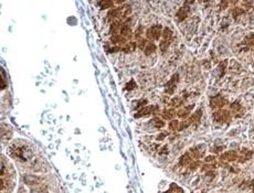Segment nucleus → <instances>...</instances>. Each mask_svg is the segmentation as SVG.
Listing matches in <instances>:
<instances>
[{
	"mask_svg": "<svg viewBox=\"0 0 254 193\" xmlns=\"http://www.w3.org/2000/svg\"><path fill=\"white\" fill-rule=\"evenodd\" d=\"M123 23H122L121 20H118V21H114L111 25V33L113 35H118V33L121 32V28Z\"/></svg>",
	"mask_w": 254,
	"mask_h": 193,
	"instance_id": "obj_12",
	"label": "nucleus"
},
{
	"mask_svg": "<svg viewBox=\"0 0 254 193\" xmlns=\"http://www.w3.org/2000/svg\"><path fill=\"white\" fill-rule=\"evenodd\" d=\"M167 135H168V134H166V133H163V134H160L158 137H157V139H158V140H163V139L166 137Z\"/></svg>",
	"mask_w": 254,
	"mask_h": 193,
	"instance_id": "obj_37",
	"label": "nucleus"
},
{
	"mask_svg": "<svg viewBox=\"0 0 254 193\" xmlns=\"http://www.w3.org/2000/svg\"><path fill=\"white\" fill-rule=\"evenodd\" d=\"M192 156L190 155V152H186L185 155L181 156V158L179 160V164L180 166H189V164L192 162Z\"/></svg>",
	"mask_w": 254,
	"mask_h": 193,
	"instance_id": "obj_11",
	"label": "nucleus"
},
{
	"mask_svg": "<svg viewBox=\"0 0 254 193\" xmlns=\"http://www.w3.org/2000/svg\"><path fill=\"white\" fill-rule=\"evenodd\" d=\"M169 45H170V41H166V40H163V41L160 42V44H159V49L163 51V52H166L167 49L169 48Z\"/></svg>",
	"mask_w": 254,
	"mask_h": 193,
	"instance_id": "obj_25",
	"label": "nucleus"
},
{
	"mask_svg": "<svg viewBox=\"0 0 254 193\" xmlns=\"http://www.w3.org/2000/svg\"><path fill=\"white\" fill-rule=\"evenodd\" d=\"M126 40H127V39L124 38L121 34H118V35H113L112 38H111V42H112L113 44H115V45H121V44L126 43Z\"/></svg>",
	"mask_w": 254,
	"mask_h": 193,
	"instance_id": "obj_14",
	"label": "nucleus"
},
{
	"mask_svg": "<svg viewBox=\"0 0 254 193\" xmlns=\"http://www.w3.org/2000/svg\"><path fill=\"white\" fill-rule=\"evenodd\" d=\"M204 161L209 164H214L216 163V161H217V159H216V157H214V156H208V157H206V158H204Z\"/></svg>",
	"mask_w": 254,
	"mask_h": 193,
	"instance_id": "obj_29",
	"label": "nucleus"
},
{
	"mask_svg": "<svg viewBox=\"0 0 254 193\" xmlns=\"http://www.w3.org/2000/svg\"><path fill=\"white\" fill-rule=\"evenodd\" d=\"M244 42H245L244 44H246V45L254 46V34L253 33L249 34V35L245 38V41H244Z\"/></svg>",
	"mask_w": 254,
	"mask_h": 193,
	"instance_id": "obj_23",
	"label": "nucleus"
},
{
	"mask_svg": "<svg viewBox=\"0 0 254 193\" xmlns=\"http://www.w3.org/2000/svg\"><path fill=\"white\" fill-rule=\"evenodd\" d=\"M198 167H200L199 161H192L191 163L189 164V169H190V170H196Z\"/></svg>",
	"mask_w": 254,
	"mask_h": 193,
	"instance_id": "obj_32",
	"label": "nucleus"
},
{
	"mask_svg": "<svg viewBox=\"0 0 254 193\" xmlns=\"http://www.w3.org/2000/svg\"><path fill=\"white\" fill-rule=\"evenodd\" d=\"M182 103H183V99L181 98V97L176 96V97H174V98H171L169 105L172 106V107H178V106L182 105Z\"/></svg>",
	"mask_w": 254,
	"mask_h": 193,
	"instance_id": "obj_17",
	"label": "nucleus"
},
{
	"mask_svg": "<svg viewBox=\"0 0 254 193\" xmlns=\"http://www.w3.org/2000/svg\"><path fill=\"white\" fill-rule=\"evenodd\" d=\"M119 34L123 35L124 38H130L132 37V29H130V27L128 24H126V23H123Z\"/></svg>",
	"mask_w": 254,
	"mask_h": 193,
	"instance_id": "obj_13",
	"label": "nucleus"
},
{
	"mask_svg": "<svg viewBox=\"0 0 254 193\" xmlns=\"http://www.w3.org/2000/svg\"><path fill=\"white\" fill-rule=\"evenodd\" d=\"M1 74H2V78H1V88L4 89L6 87V84H4V71L1 72Z\"/></svg>",
	"mask_w": 254,
	"mask_h": 193,
	"instance_id": "obj_35",
	"label": "nucleus"
},
{
	"mask_svg": "<svg viewBox=\"0 0 254 193\" xmlns=\"http://www.w3.org/2000/svg\"><path fill=\"white\" fill-rule=\"evenodd\" d=\"M189 152H190V155L192 156V158H195V159H200L201 157H203L204 149H201V146H198V147H196V148H191Z\"/></svg>",
	"mask_w": 254,
	"mask_h": 193,
	"instance_id": "obj_9",
	"label": "nucleus"
},
{
	"mask_svg": "<svg viewBox=\"0 0 254 193\" xmlns=\"http://www.w3.org/2000/svg\"><path fill=\"white\" fill-rule=\"evenodd\" d=\"M156 49H157L156 44H155V43H153V42H149L148 44H147V46L145 48L144 52H145L146 55H150V54H153L155 51H156Z\"/></svg>",
	"mask_w": 254,
	"mask_h": 193,
	"instance_id": "obj_16",
	"label": "nucleus"
},
{
	"mask_svg": "<svg viewBox=\"0 0 254 193\" xmlns=\"http://www.w3.org/2000/svg\"><path fill=\"white\" fill-rule=\"evenodd\" d=\"M172 31H171L169 28H165L164 29V32H163V38L164 40H166V41H170L171 39H172Z\"/></svg>",
	"mask_w": 254,
	"mask_h": 193,
	"instance_id": "obj_20",
	"label": "nucleus"
},
{
	"mask_svg": "<svg viewBox=\"0 0 254 193\" xmlns=\"http://www.w3.org/2000/svg\"><path fill=\"white\" fill-rule=\"evenodd\" d=\"M189 11H190V7H188L186 4L182 6V7L178 10V12H177V19H178L179 21H183V20L188 17Z\"/></svg>",
	"mask_w": 254,
	"mask_h": 193,
	"instance_id": "obj_6",
	"label": "nucleus"
},
{
	"mask_svg": "<svg viewBox=\"0 0 254 193\" xmlns=\"http://www.w3.org/2000/svg\"><path fill=\"white\" fill-rule=\"evenodd\" d=\"M176 115H177V112L175 109H165L161 113V117L164 120H174Z\"/></svg>",
	"mask_w": 254,
	"mask_h": 193,
	"instance_id": "obj_8",
	"label": "nucleus"
},
{
	"mask_svg": "<svg viewBox=\"0 0 254 193\" xmlns=\"http://www.w3.org/2000/svg\"><path fill=\"white\" fill-rule=\"evenodd\" d=\"M243 13H244V9H242V8H234L233 11H232V14H233L234 18L239 17V16H241Z\"/></svg>",
	"mask_w": 254,
	"mask_h": 193,
	"instance_id": "obj_28",
	"label": "nucleus"
},
{
	"mask_svg": "<svg viewBox=\"0 0 254 193\" xmlns=\"http://www.w3.org/2000/svg\"><path fill=\"white\" fill-rule=\"evenodd\" d=\"M143 33V29L140 28V29H138L136 32H135V38L136 39H140V35H142Z\"/></svg>",
	"mask_w": 254,
	"mask_h": 193,
	"instance_id": "obj_34",
	"label": "nucleus"
},
{
	"mask_svg": "<svg viewBox=\"0 0 254 193\" xmlns=\"http://www.w3.org/2000/svg\"><path fill=\"white\" fill-rule=\"evenodd\" d=\"M153 125H154L156 128H163V127L165 126V122H164V120L159 119V118H154V119H153Z\"/></svg>",
	"mask_w": 254,
	"mask_h": 193,
	"instance_id": "obj_24",
	"label": "nucleus"
},
{
	"mask_svg": "<svg viewBox=\"0 0 254 193\" xmlns=\"http://www.w3.org/2000/svg\"><path fill=\"white\" fill-rule=\"evenodd\" d=\"M228 104V101L221 95H216L210 98V107L213 109H221Z\"/></svg>",
	"mask_w": 254,
	"mask_h": 193,
	"instance_id": "obj_3",
	"label": "nucleus"
},
{
	"mask_svg": "<svg viewBox=\"0 0 254 193\" xmlns=\"http://www.w3.org/2000/svg\"><path fill=\"white\" fill-rule=\"evenodd\" d=\"M213 119L218 122H229L231 119V112L224 109H218L213 113Z\"/></svg>",
	"mask_w": 254,
	"mask_h": 193,
	"instance_id": "obj_1",
	"label": "nucleus"
},
{
	"mask_svg": "<svg viewBox=\"0 0 254 193\" xmlns=\"http://www.w3.org/2000/svg\"><path fill=\"white\" fill-rule=\"evenodd\" d=\"M153 108H154V106L153 105L143 107L142 109H139L137 113H136L135 118H140V117H144V116H147V115H149V114H153Z\"/></svg>",
	"mask_w": 254,
	"mask_h": 193,
	"instance_id": "obj_7",
	"label": "nucleus"
},
{
	"mask_svg": "<svg viewBox=\"0 0 254 193\" xmlns=\"http://www.w3.org/2000/svg\"><path fill=\"white\" fill-rule=\"evenodd\" d=\"M221 4H222V9H224L225 7L229 4V2H228V1H222V2H221Z\"/></svg>",
	"mask_w": 254,
	"mask_h": 193,
	"instance_id": "obj_39",
	"label": "nucleus"
},
{
	"mask_svg": "<svg viewBox=\"0 0 254 193\" xmlns=\"http://www.w3.org/2000/svg\"><path fill=\"white\" fill-rule=\"evenodd\" d=\"M192 108H193V105L186 106V107H183L182 109H180V110L177 112V116L180 118H182V119H186V118L190 115V112H191Z\"/></svg>",
	"mask_w": 254,
	"mask_h": 193,
	"instance_id": "obj_10",
	"label": "nucleus"
},
{
	"mask_svg": "<svg viewBox=\"0 0 254 193\" xmlns=\"http://www.w3.org/2000/svg\"><path fill=\"white\" fill-rule=\"evenodd\" d=\"M149 43V41H147L146 39H139L138 40V48L140 49V50H145V48L147 46V44Z\"/></svg>",
	"mask_w": 254,
	"mask_h": 193,
	"instance_id": "obj_26",
	"label": "nucleus"
},
{
	"mask_svg": "<svg viewBox=\"0 0 254 193\" xmlns=\"http://www.w3.org/2000/svg\"><path fill=\"white\" fill-rule=\"evenodd\" d=\"M202 116V110L199 109V110H197L195 114H192L191 116H190V119H189V122L190 124H195V122H199L200 118Z\"/></svg>",
	"mask_w": 254,
	"mask_h": 193,
	"instance_id": "obj_15",
	"label": "nucleus"
},
{
	"mask_svg": "<svg viewBox=\"0 0 254 193\" xmlns=\"http://www.w3.org/2000/svg\"><path fill=\"white\" fill-rule=\"evenodd\" d=\"M116 4V1H109V0H104V1H98V4L101 6L102 9L112 8L114 4Z\"/></svg>",
	"mask_w": 254,
	"mask_h": 193,
	"instance_id": "obj_19",
	"label": "nucleus"
},
{
	"mask_svg": "<svg viewBox=\"0 0 254 193\" xmlns=\"http://www.w3.org/2000/svg\"><path fill=\"white\" fill-rule=\"evenodd\" d=\"M220 159L222 160V161L231 162V161H235V160H237V159H239V157H237V151L230 150V151H227V152H224V153H222V155H221Z\"/></svg>",
	"mask_w": 254,
	"mask_h": 193,
	"instance_id": "obj_5",
	"label": "nucleus"
},
{
	"mask_svg": "<svg viewBox=\"0 0 254 193\" xmlns=\"http://www.w3.org/2000/svg\"><path fill=\"white\" fill-rule=\"evenodd\" d=\"M213 169H214V166L213 164H204L203 167L201 168V171H212Z\"/></svg>",
	"mask_w": 254,
	"mask_h": 193,
	"instance_id": "obj_31",
	"label": "nucleus"
},
{
	"mask_svg": "<svg viewBox=\"0 0 254 193\" xmlns=\"http://www.w3.org/2000/svg\"><path fill=\"white\" fill-rule=\"evenodd\" d=\"M253 192H254V190H253Z\"/></svg>",
	"mask_w": 254,
	"mask_h": 193,
	"instance_id": "obj_41",
	"label": "nucleus"
},
{
	"mask_svg": "<svg viewBox=\"0 0 254 193\" xmlns=\"http://www.w3.org/2000/svg\"><path fill=\"white\" fill-rule=\"evenodd\" d=\"M219 66H220V71H221L220 75L222 76L225 73V70H227V67H228V61H227V60H224L223 62H221Z\"/></svg>",
	"mask_w": 254,
	"mask_h": 193,
	"instance_id": "obj_27",
	"label": "nucleus"
},
{
	"mask_svg": "<svg viewBox=\"0 0 254 193\" xmlns=\"http://www.w3.org/2000/svg\"><path fill=\"white\" fill-rule=\"evenodd\" d=\"M135 87H136V83H135V81L134 80H132L128 84L126 85V89H128V91L129 89H134Z\"/></svg>",
	"mask_w": 254,
	"mask_h": 193,
	"instance_id": "obj_33",
	"label": "nucleus"
},
{
	"mask_svg": "<svg viewBox=\"0 0 254 193\" xmlns=\"http://www.w3.org/2000/svg\"><path fill=\"white\" fill-rule=\"evenodd\" d=\"M135 49H136V43L135 42H129L127 43L124 48H123V51L124 52H126V53H129V52H134L135 51Z\"/></svg>",
	"mask_w": 254,
	"mask_h": 193,
	"instance_id": "obj_21",
	"label": "nucleus"
},
{
	"mask_svg": "<svg viewBox=\"0 0 254 193\" xmlns=\"http://www.w3.org/2000/svg\"><path fill=\"white\" fill-rule=\"evenodd\" d=\"M179 126H180V122L178 120H171L169 122V129L172 130V131H178L179 130Z\"/></svg>",
	"mask_w": 254,
	"mask_h": 193,
	"instance_id": "obj_22",
	"label": "nucleus"
},
{
	"mask_svg": "<svg viewBox=\"0 0 254 193\" xmlns=\"http://www.w3.org/2000/svg\"><path fill=\"white\" fill-rule=\"evenodd\" d=\"M190 125H191V124H190V122H189V120H183V122H180L179 130L186 129V128H188V127L190 126Z\"/></svg>",
	"mask_w": 254,
	"mask_h": 193,
	"instance_id": "obj_30",
	"label": "nucleus"
},
{
	"mask_svg": "<svg viewBox=\"0 0 254 193\" xmlns=\"http://www.w3.org/2000/svg\"><path fill=\"white\" fill-rule=\"evenodd\" d=\"M161 33V25H153L149 29L146 31V38L150 40V41H156L160 38Z\"/></svg>",
	"mask_w": 254,
	"mask_h": 193,
	"instance_id": "obj_2",
	"label": "nucleus"
},
{
	"mask_svg": "<svg viewBox=\"0 0 254 193\" xmlns=\"http://www.w3.org/2000/svg\"><path fill=\"white\" fill-rule=\"evenodd\" d=\"M222 149H223V147L214 148V149H213V151H214V152H217V153H219V152H221V151H222Z\"/></svg>",
	"mask_w": 254,
	"mask_h": 193,
	"instance_id": "obj_38",
	"label": "nucleus"
},
{
	"mask_svg": "<svg viewBox=\"0 0 254 193\" xmlns=\"http://www.w3.org/2000/svg\"><path fill=\"white\" fill-rule=\"evenodd\" d=\"M241 109H242V106L239 102H234L233 104L230 106V110H231L233 114H235V115L240 113V110H241Z\"/></svg>",
	"mask_w": 254,
	"mask_h": 193,
	"instance_id": "obj_18",
	"label": "nucleus"
},
{
	"mask_svg": "<svg viewBox=\"0 0 254 193\" xmlns=\"http://www.w3.org/2000/svg\"><path fill=\"white\" fill-rule=\"evenodd\" d=\"M151 148H153V150H157L158 149V145H153Z\"/></svg>",
	"mask_w": 254,
	"mask_h": 193,
	"instance_id": "obj_40",
	"label": "nucleus"
},
{
	"mask_svg": "<svg viewBox=\"0 0 254 193\" xmlns=\"http://www.w3.org/2000/svg\"><path fill=\"white\" fill-rule=\"evenodd\" d=\"M161 149H163V150L159 151V153H160V155H165V153H167V152H168V150H167V147H166V146H164V147L161 148Z\"/></svg>",
	"mask_w": 254,
	"mask_h": 193,
	"instance_id": "obj_36",
	"label": "nucleus"
},
{
	"mask_svg": "<svg viewBox=\"0 0 254 193\" xmlns=\"http://www.w3.org/2000/svg\"><path fill=\"white\" fill-rule=\"evenodd\" d=\"M178 81H179V76L178 74H175V75L171 77L170 81H168L165 85V91H166L167 94H172V93L175 92V88H176V85L178 83Z\"/></svg>",
	"mask_w": 254,
	"mask_h": 193,
	"instance_id": "obj_4",
	"label": "nucleus"
}]
</instances>
